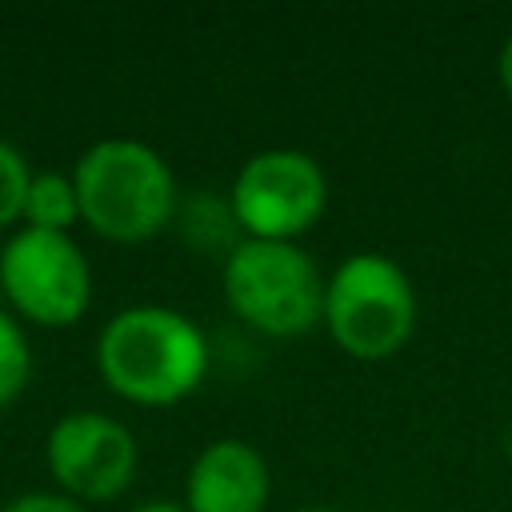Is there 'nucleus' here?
Masks as SVG:
<instances>
[{"label":"nucleus","instance_id":"ddd939ff","mask_svg":"<svg viewBox=\"0 0 512 512\" xmlns=\"http://www.w3.org/2000/svg\"><path fill=\"white\" fill-rule=\"evenodd\" d=\"M496 80H500L504 96L512 100V36L500 44V56H496Z\"/></svg>","mask_w":512,"mask_h":512},{"label":"nucleus","instance_id":"4468645a","mask_svg":"<svg viewBox=\"0 0 512 512\" xmlns=\"http://www.w3.org/2000/svg\"><path fill=\"white\" fill-rule=\"evenodd\" d=\"M128 512H188V508L176 504V500H144V504H136V508H128Z\"/></svg>","mask_w":512,"mask_h":512},{"label":"nucleus","instance_id":"39448f33","mask_svg":"<svg viewBox=\"0 0 512 512\" xmlns=\"http://www.w3.org/2000/svg\"><path fill=\"white\" fill-rule=\"evenodd\" d=\"M324 208H328V176L320 160L300 148L252 152L228 188V212L244 232V240L296 244L308 228L320 224Z\"/></svg>","mask_w":512,"mask_h":512},{"label":"nucleus","instance_id":"9d476101","mask_svg":"<svg viewBox=\"0 0 512 512\" xmlns=\"http://www.w3.org/2000/svg\"><path fill=\"white\" fill-rule=\"evenodd\" d=\"M32 376V352L24 328L0 308V408H8Z\"/></svg>","mask_w":512,"mask_h":512},{"label":"nucleus","instance_id":"7ed1b4c3","mask_svg":"<svg viewBox=\"0 0 512 512\" xmlns=\"http://www.w3.org/2000/svg\"><path fill=\"white\" fill-rule=\"evenodd\" d=\"M416 288L384 252H352L324 280V328L332 344L364 364L396 356L416 332Z\"/></svg>","mask_w":512,"mask_h":512},{"label":"nucleus","instance_id":"2eb2a0df","mask_svg":"<svg viewBox=\"0 0 512 512\" xmlns=\"http://www.w3.org/2000/svg\"><path fill=\"white\" fill-rule=\"evenodd\" d=\"M296 512H336V508H320V504H312V508H296Z\"/></svg>","mask_w":512,"mask_h":512},{"label":"nucleus","instance_id":"f8f14e48","mask_svg":"<svg viewBox=\"0 0 512 512\" xmlns=\"http://www.w3.org/2000/svg\"><path fill=\"white\" fill-rule=\"evenodd\" d=\"M0 512H84V504L64 492H24V496L8 500Z\"/></svg>","mask_w":512,"mask_h":512},{"label":"nucleus","instance_id":"1a4fd4ad","mask_svg":"<svg viewBox=\"0 0 512 512\" xmlns=\"http://www.w3.org/2000/svg\"><path fill=\"white\" fill-rule=\"evenodd\" d=\"M20 220H24V228L68 232L80 220V196H76L72 176H64V172H40V176H32Z\"/></svg>","mask_w":512,"mask_h":512},{"label":"nucleus","instance_id":"20e7f679","mask_svg":"<svg viewBox=\"0 0 512 512\" xmlns=\"http://www.w3.org/2000/svg\"><path fill=\"white\" fill-rule=\"evenodd\" d=\"M220 280L228 308L272 340H296L324 324V276L300 244L240 236Z\"/></svg>","mask_w":512,"mask_h":512},{"label":"nucleus","instance_id":"0eeeda50","mask_svg":"<svg viewBox=\"0 0 512 512\" xmlns=\"http://www.w3.org/2000/svg\"><path fill=\"white\" fill-rule=\"evenodd\" d=\"M52 480L72 500H112L120 496L140 464L136 436L104 412H64L44 444Z\"/></svg>","mask_w":512,"mask_h":512},{"label":"nucleus","instance_id":"6e6552de","mask_svg":"<svg viewBox=\"0 0 512 512\" xmlns=\"http://www.w3.org/2000/svg\"><path fill=\"white\" fill-rule=\"evenodd\" d=\"M272 496L268 460L256 444L240 436H220L204 444L184 480L188 512H264Z\"/></svg>","mask_w":512,"mask_h":512},{"label":"nucleus","instance_id":"f03ea898","mask_svg":"<svg viewBox=\"0 0 512 512\" xmlns=\"http://www.w3.org/2000/svg\"><path fill=\"white\" fill-rule=\"evenodd\" d=\"M72 184L80 196V220L116 244L152 240L176 216V176L144 140H96L76 160Z\"/></svg>","mask_w":512,"mask_h":512},{"label":"nucleus","instance_id":"9b49d317","mask_svg":"<svg viewBox=\"0 0 512 512\" xmlns=\"http://www.w3.org/2000/svg\"><path fill=\"white\" fill-rule=\"evenodd\" d=\"M28 184H32L28 160H24L8 140H0V228L16 224V220L24 216Z\"/></svg>","mask_w":512,"mask_h":512},{"label":"nucleus","instance_id":"f257e3e1","mask_svg":"<svg viewBox=\"0 0 512 512\" xmlns=\"http://www.w3.org/2000/svg\"><path fill=\"white\" fill-rule=\"evenodd\" d=\"M208 336L164 304L120 308L96 336L100 380L128 404L168 408L192 396L208 376Z\"/></svg>","mask_w":512,"mask_h":512},{"label":"nucleus","instance_id":"423d86ee","mask_svg":"<svg viewBox=\"0 0 512 512\" xmlns=\"http://www.w3.org/2000/svg\"><path fill=\"white\" fill-rule=\"evenodd\" d=\"M0 288L24 320L68 328L88 312L92 268L68 232L20 228L0 252Z\"/></svg>","mask_w":512,"mask_h":512}]
</instances>
